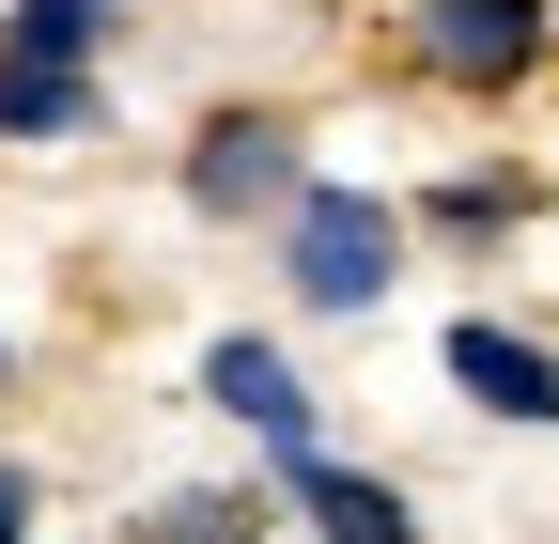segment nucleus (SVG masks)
Returning <instances> with one entry per match:
<instances>
[{"instance_id":"nucleus-1","label":"nucleus","mask_w":559,"mask_h":544,"mask_svg":"<svg viewBox=\"0 0 559 544\" xmlns=\"http://www.w3.org/2000/svg\"><path fill=\"white\" fill-rule=\"evenodd\" d=\"M389 264H404V218L373 187H296V202H280V281H296L311 311H373Z\"/></svg>"},{"instance_id":"nucleus-2","label":"nucleus","mask_w":559,"mask_h":544,"mask_svg":"<svg viewBox=\"0 0 559 544\" xmlns=\"http://www.w3.org/2000/svg\"><path fill=\"white\" fill-rule=\"evenodd\" d=\"M296 187H311V156H296L280 109H218V125L187 141V202H202V218H280Z\"/></svg>"},{"instance_id":"nucleus-3","label":"nucleus","mask_w":559,"mask_h":544,"mask_svg":"<svg viewBox=\"0 0 559 544\" xmlns=\"http://www.w3.org/2000/svg\"><path fill=\"white\" fill-rule=\"evenodd\" d=\"M202 404H218V421H249L280 466H296V451H326V436H311L296 358H280V343H249V327H218V343H202Z\"/></svg>"},{"instance_id":"nucleus-4","label":"nucleus","mask_w":559,"mask_h":544,"mask_svg":"<svg viewBox=\"0 0 559 544\" xmlns=\"http://www.w3.org/2000/svg\"><path fill=\"white\" fill-rule=\"evenodd\" d=\"M528 47H544V0H436V16H419V62H436L451 94L528 79Z\"/></svg>"},{"instance_id":"nucleus-5","label":"nucleus","mask_w":559,"mask_h":544,"mask_svg":"<svg viewBox=\"0 0 559 544\" xmlns=\"http://www.w3.org/2000/svg\"><path fill=\"white\" fill-rule=\"evenodd\" d=\"M436 374L481 404V421H559V358L528 343V327H481V311H466L451 343H436Z\"/></svg>"},{"instance_id":"nucleus-6","label":"nucleus","mask_w":559,"mask_h":544,"mask_svg":"<svg viewBox=\"0 0 559 544\" xmlns=\"http://www.w3.org/2000/svg\"><path fill=\"white\" fill-rule=\"evenodd\" d=\"M280 498H296V529H311V544H419V513L373 483V466H326V451H296V466H280Z\"/></svg>"},{"instance_id":"nucleus-7","label":"nucleus","mask_w":559,"mask_h":544,"mask_svg":"<svg viewBox=\"0 0 559 544\" xmlns=\"http://www.w3.org/2000/svg\"><path fill=\"white\" fill-rule=\"evenodd\" d=\"M0 141H94V62H0Z\"/></svg>"},{"instance_id":"nucleus-8","label":"nucleus","mask_w":559,"mask_h":544,"mask_svg":"<svg viewBox=\"0 0 559 544\" xmlns=\"http://www.w3.org/2000/svg\"><path fill=\"white\" fill-rule=\"evenodd\" d=\"M124 32V0H16V16H0V62H94Z\"/></svg>"},{"instance_id":"nucleus-9","label":"nucleus","mask_w":559,"mask_h":544,"mask_svg":"<svg viewBox=\"0 0 559 544\" xmlns=\"http://www.w3.org/2000/svg\"><path fill=\"white\" fill-rule=\"evenodd\" d=\"M249 529H264L249 483H202V498H156V513H140V544H249Z\"/></svg>"},{"instance_id":"nucleus-10","label":"nucleus","mask_w":559,"mask_h":544,"mask_svg":"<svg viewBox=\"0 0 559 544\" xmlns=\"http://www.w3.org/2000/svg\"><path fill=\"white\" fill-rule=\"evenodd\" d=\"M0 513H32V483H16V466H0Z\"/></svg>"},{"instance_id":"nucleus-11","label":"nucleus","mask_w":559,"mask_h":544,"mask_svg":"<svg viewBox=\"0 0 559 544\" xmlns=\"http://www.w3.org/2000/svg\"><path fill=\"white\" fill-rule=\"evenodd\" d=\"M0 544H32V513H0Z\"/></svg>"},{"instance_id":"nucleus-12","label":"nucleus","mask_w":559,"mask_h":544,"mask_svg":"<svg viewBox=\"0 0 559 544\" xmlns=\"http://www.w3.org/2000/svg\"><path fill=\"white\" fill-rule=\"evenodd\" d=\"M0 389H16V343H0Z\"/></svg>"}]
</instances>
